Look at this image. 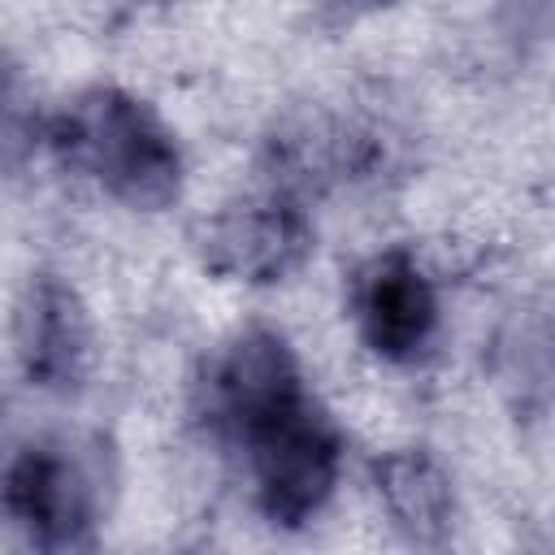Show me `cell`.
Listing matches in <instances>:
<instances>
[{"label": "cell", "instance_id": "obj_2", "mask_svg": "<svg viewBox=\"0 0 555 555\" xmlns=\"http://www.w3.org/2000/svg\"><path fill=\"white\" fill-rule=\"evenodd\" d=\"M104 507L100 442H35L4 473V512L39 546H87Z\"/></svg>", "mask_w": 555, "mask_h": 555}, {"label": "cell", "instance_id": "obj_6", "mask_svg": "<svg viewBox=\"0 0 555 555\" xmlns=\"http://www.w3.org/2000/svg\"><path fill=\"white\" fill-rule=\"evenodd\" d=\"M13 351L30 386L69 395L87 382L95 360V330L82 295L56 278L35 273L13 308Z\"/></svg>", "mask_w": 555, "mask_h": 555}, {"label": "cell", "instance_id": "obj_8", "mask_svg": "<svg viewBox=\"0 0 555 555\" xmlns=\"http://www.w3.org/2000/svg\"><path fill=\"white\" fill-rule=\"evenodd\" d=\"M373 481H377V499H382L390 525L408 542L438 546L451 538L455 490H451V473L438 464V455H429L421 447L386 451L373 464Z\"/></svg>", "mask_w": 555, "mask_h": 555}, {"label": "cell", "instance_id": "obj_9", "mask_svg": "<svg viewBox=\"0 0 555 555\" xmlns=\"http://www.w3.org/2000/svg\"><path fill=\"white\" fill-rule=\"evenodd\" d=\"M39 139V113L30 104L22 69L0 52V169H13L30 156Z\"/></svg>", "mask_w": 555, "mask_h": 555}, {"label": "cell", "instance_id": "obj_7", "mask_svg": "<svg viewBox=\"0 0 555 555\" xmlns=\"http://www.w3.org/2000/svg\"><path fill=\"white\" fill-rule=\"evenodd\" d=\"M351 312L360 338L382 360H416L438 330V295L412 251L390 247L373 256L351 282Z\"/></svg>", "mask_w": 555, "mask_h": 555}, {"label": "cell", "instance_id": "obj_10", "mask_svg": "<svg viewBox=\"0 0 555 555\" xmlns=\"http://www.w3.org/2000/svg\"><path fill=\"white\" fill-rule=\"evenodd\" d=\"M390 4L395 0H321V22L325 26H351V22H360L369 13H382Z\"/></svg>", "mask_w": 555, "mask_h": 555}, {"label": "cell", "instance_id": "obj_5", "mask_svg": "<svg viewBox=\"0 0 555 555\" xmlns=\"http://www.w3.org/2000/svg\"><path fill=\"white\" fill-rule=\"evenodd\" d=\"M304 395L308 390L291 343L264 325L238 330L208 364V416L238 442Z\"/></svg>", "mask_w": 555, "mask_h": 555}, {"label": "cell", "instance_id": "obj_4", "mask_svg": "<svg viewBox=\"0 0 555 555\" xmlns=\"http://www.w3.org/2000/svg\"><path fill=\"white\" fill-rule=\"evenodd\" d=\"M312 221L299 199L291 195H260V199H238L212 212L199 234V260L217 278L234 282H282L291 278L308 256H312Z\"/></svg>", "mask_w": 555, "mask_h": 555}, {"label": "cell", "instance_id": "obj_3", "mask_svg": "<svg viewBox=\"0 0 555 555\" xmlns=\"http://www.w3.org/2000/svg\"><path fill=\"white\" fill-rule=\"evenodd\" d=\"M243 447L251 455L260 512L282 529L308 525L330 499L343 460V438L321 403L304 395L269 425H260Z\"/></svg>", "mask_w": 555, "mask_h": 555}, {"label": "cell", "instance_id": "obj_1", "mask_svg": "<svg viewBox=\"0 0 555 555\" xmlns=\"http://www.w3.org/2000/svg\"><path fill=\"white\" fill-rule=\"evenodd\" d=\"M65 165L95 178L113 199L139 212H160L182 191V152L173 130L130 91L91 87L48 126Z\"/></svg>", "mask_w": 555, "mask_h": 555}]
</instances>
